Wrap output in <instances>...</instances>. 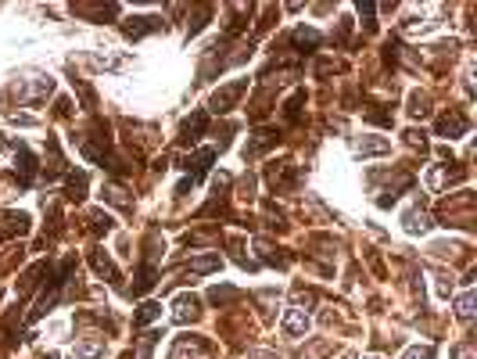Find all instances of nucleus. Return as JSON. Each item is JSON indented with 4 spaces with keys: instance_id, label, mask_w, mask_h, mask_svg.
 I'll list each match as a JSON object with an SVG mask.
<instances>
[{
    "instance_id": "nucleus-1",
    "label": "nucleus",
    "mask_w": 477,
    "mask_h": 359,
    "mask_svg": "<svg viewBox=\"0 0 477 359\" xmlns=\"http://www.w3.org/2000/svg\"><path fill=\"white\" fill-rule=\"evenodd\" d=\"M266 180H269L273 191H294L298 180H301V169L294 162H273L266 169Z\"/></svg>"
},
{
    "instance_id": "nucleus-2",
    "label": "nucleus",
    "mask_w": 477,
    "mask_h": 359,
    "mask_svg": "<svg viewBox=\"0 0 477 359\" xmlns=\"http://www.w3.org/2000/svg\"><path fill=\"white\" fill-rule=\"evenodd\" d=\"M244 90H248V80H233V83H226V86H219V90L212 93V101H209V104H212V112H219V115H222V112H230V108L241 101V93H244Z\"/></svg>"
},
{
    "instance_id": "nucleus-3",
    "label": "nucleus",
    "mask_w": 477,
    "mask_h": 359,
    "mask_svg": "<svg viewBox=\"0 0 477 359\" xmlns=\"http://www.w3.org/2000/svg\"><path fill=\"white\" fill-rule=\"evenodd\" d=\"M54 90V80L47 76V80H33V83H19L14 86V97H19V104H40L47 101V93Z\"/></svg>"
},
{
    "instance_id": "nucleus-4",
    "label": "nucleus",
    "mask_w": 477,
    "mask_h": 359,
    "mask_svg": "<svg viewBox=\"0 0 477 359\" xmlns=\"http://www.w3.org/2000/svg\"><path fill=\"white\" fill-rule=\"evenodd\" d=\"M470 130V122H467V115L459 112V108H449V112H445L441 119H438V137H463Z\"/></svg>"
},
{
    "instance_id": "nucleus-5",
    "label": "nucleus",
    "mask_w": 477,
    "mask_h": 359,
    "mask_svg": "<svg viewBox=\"0 0 477 359\" xmlns=\"http://www.w3.org/2000/svg\"><path fill=\"white\" fill-rule=\"evenodd\" d=\"M169 359H212V349L201 338H180Z\"/></svg>"
},
{
    "instance_id": "nucleus-6",
    "label": "nucleus",
    "mask_w": 477,
    "mask_h": 359,
    "mask_svg": "<svg viewBox=\"0 0 477 359\" xmlns=\"http://www.w3.org/2000/svg\"><path fill=\"white\" fill-rule=\"evenodd\" d=\"M283 331H288L291 338H301L309 331V309L305 305H291L288 316H283Z\"/></svg>"
},
{
    "instance_id": "nucleus-7",
    "label": "nucleus",
    "mask_w": 477,
    "mask_h": 359,
    "mask_svg": "<svg viewBox=\"0 0 477 359\" xmlns=\"http://www.w3.org/2000/svg\"><path fill=\"white\" fill-rule=\"evenodd\" d=\"M216 162V151L212 148H201L198 154H194V159H187V173H190V183H194V180H201L205 173H209V165Z\"/></svg>"
},
{
    "instance_id": "nucleus-8",
    "label": "nucleus",
    "mask_w": 477,
    "mask_h": 359,
    "mask_svg": "<svg viewBox=\"0 0 477 359\" xmlns=\"http://www.w3.org/2000/svg\"><path fill=\"white\" fill-rule=\"evenodd\" d=\"M198 305L201 302L194 299V294H180V299L172 302V320H176V323H190L198 316Z\"/></svg>"
},
{
    "instance_id": "nucleus-9",
    "label": "nucleus",
    "mask_w": 477,
    "mask_h": 359,
    "mask_svg": "<svg viewBox=\"0 0 477 359\" xmlns=\"http://www.w3.org/2000/svg\"><path fill=\"white\" fill-rule=\"evenodd\" d=\"M280 140V133H273V130H262V133H255V140H251V144L244 148V162H255L259 154L266 151V148H273Z\"/></svg>"
},
{
    "instance_id": "nucleus-10",
    "label": "nucleus",
    "mask_w": 477,
    "mask_h": 359,
    "mask_svg": "<svg viewBox=\"0 0 477 359\" xmlns=\"http://www.w3.org/2000/svg\"><path fill=\"white\" fill-rule=\"evenodd\" d=\"M162 29V19H130L122 25V33L130 36V40H140V36H148V33H158Z\"/></svg>"
},
{
    "instance_id": "nucleus-11",
    "label": "nucleus",
    "mask_w": 477,
    "mask_h": 359,
    "mask_svg": "<svg viewBox=\"0 0 477 359\" xmlns=\"http://www.w3.org/2000/svg\"><path fill=\"white\" fill-rule=\"evenodd\" d=\"M14 176H19L22 187H29V183H33V176H36V159L25 151V144H19V165H14Z\"/></svg>"
},
{
    "instance_id": "nucleus-12",
    "label": "nucleus",
    "mask_w": 477,
    "mask_h": 359,
    "mask_svg": "<svg viewBox=\"0 0 477 359\" xmlns=\"http://www.w3.org/2000/svg\"><path fill=\"white\" fill-rule=\"evenodd\" d=\"M402 227H406V233H427L431 230V216H427L423 209H409L402 216Z\"/></svg>"
},
{
    "instance_id": "nucleus-13",
    "label": "nucleus",
    "mask_w": 477,
    "mask_h": 359,
    "mask_svg": "<svg viewBox=\"0 0 477 359\" xmlns=\"http://www.w3.org/2000/svg\"><path fill=\"white\" fill-rule=\"evenodd\" d=\"M205 126H209V115H205V112H194V115H190L187 122H183V144H194V140L205 133Z\"/></svg>"
},
{
    "instance_id": "nucleus-14",
    "label": "nucleus",
    "mask_w": 477,
    "mask_h": 359,
    "mask_svg": "<svg viewBox=\"0 0 477 359\" xmlns=\"http://www.w3.org/2000/svg\"><path fill=\"white\" fill-rule=\"evenodd\" d=\"M391 151V140L384 137H362L356 140V154H388Z\"/></svg>"
},
{
    "instance_id": "nucleus-15",
    "label": "nucleus",
    "mask_w": 477,
    "mask_h": 359,
    "mask_svg": "<svg viewBox=\"0 0 477 359\" xmlns=\"http://www.w3.org/2000/svg\"><path fill=\"white\" fill-rule=\"evenodd\" d=\"M29 216L25 212H0V233H25Z\"/></svg>"
},
{
    "instance_id": "nucleus-16",
    "label": "nucleus",
    "mask_w": 477,
    "mask_h": 359,
    "mask_svg": "<svg viewBox=\"0 0 477 359\" xmlns=\"http://www.w3.org/2000/svg\"><path fill=\"white\" fill-rule=\"evenodd\" d=\"M158 284V270L151 266V262H144L140 266V273H137V284H133V294H148L151 288Z\"/></svg>"
},
{
    "instance_id": "nucleus-17",
    "label": "nucleus",
    "mask_w": 477,
    "mask_h": 359,
    "mask_svg": "<svg viewBox=\"0 0 477 359\" xmlns=\"http://www.w3.org/2000/svg\"><path fill=\"white\" fill-rule=\"evenodd\" d=\"M97 356H104V341H79L69 352V359H97Z\"/></svg>"
},
{
    "instance_id": "nucleus-18",
    "label": "nucleus",
    "mask_w": 477,
    "mask_h": 359,
    "mask_svg": "<svg viewBox=\"0 0 477 359\" xmlns=\"http://www.w3.org/2000/svg\"><path fill=\"white\" fill-rule=\"evenodd\" d=\"M90 262H93V270H97L101 277H108L111 284H119V270H115V262H111L104 252H93V255H90Z\"/></svg>"
},
{
    "instance_id": "nucleus-19",
    "label": "nucleus",
    "mask_w": 477,
    "mask_h": 359,
    "mask_svg": "<svg viewBox=\"0 0 477 359\" xmlns=\"http://www.w3.org/2000/svg\"><path fill=\"white\" fill-rule=\"evenodd\" d=\"M90 65L93 69H104V72H119L130 65V58H111V54H90Z\"/></svg>"
},
{
    "instance_id": "nucleus-20",
    "label": "nucleus",
    "mask_w": 477,
    "mask_h": 359,
    "mask_svg": "<svg viewBox=\"0 0 477 359\" xmlns=\"http://www.w3.org/2000/svg\"><path fill=\"white\" fill-rule=\"evenodd\" d=\"M212 270H219V255H205V259L187 262V277H205V273H212Z\"/></svg>"
},
{
    "instance_id": "nucleus-21",
    "label": "nucleus",
    "mask_w": 477,
    "mask_h": 359,
    "mask_svg": "<svg viewBox=\"0 0 477 359\" xmlns=\"http://www.w3.org/2000/svg\"><path fill=\"white\" fill-rule=\"evenodd\" d=\"M474 305H477V294L474 291H467V294H459V302H456V316L459 320H474Z\"/></svg>"
},
{
    "instance_id": "nucleus-22",
    "label": "nucleus",
    "mask_w": 477,
    "mask_h": 359,
    "mask_svg": "<svg viewBox=\"0 0 477 359\" xmlns=\"http://www.w3.org/2000/svg\"><path fill=\"white\" fill-rule=\"evenodd\" d=\"M158 316H162V305H158V302H144V305L137 309L133 323H137V327H144V323H151V320H158Z\"/></svg>"
},
{
    "instance_id": "nucleus-23",
    "label": "nucleus",
    "mask_w": 477,
    "mask_h": 359,
    "mask_svg": "<svg viewBox=\"0 0 477 359\" xmlns=\"http://www.w3.org/2000/svg\"><path fill=\"white\" fill-rule=\"evenodd\" d=\"M93 137H97V140H108V130L101 126V122L93 126ZM83 154H86L90 162H104V154H101V148H97V144H83Z\"/></svg>"
},
{
    "instance_id": "nucleus-24",
    "label": "nucleus",
    "mask_w": 477,
    "mask_h": 359,
    "mask_svg": "<svg viewBox=\"0 0 477 359\" xmlns=\"http://www.w3.org/2000/svg\"><path fill=\"white\" fill-rule=\"evenodd\" d=\"M83 191H86V176L83 173H69V198L72 201H83L86 198Z\"/></svg>"
},
{
    "instance_id": "nucleus-25",
    "label": "nucleus",
    "mask_w": 477,
    "mask_h": 359,
    "mask_svg": "<svg viewBox=\"0 0 477 359\" xmlns=\"http://www.w3.org/2000/svg\"><path fill=\"white\" fill-rule=\"evenodd\" d=\"M86 223H90V233H108L111 230V216L108 212H90Z\"/></svg>"
},
{
    "instance_id": "nucleus-26",
    "label": "nucleus",
    "mask_w": 477,
    "mask_h": 359,
    "mask_svg": "<svg viewBox=\"0 0 477 359\" xmlns=\"http://www.w3.org/2000/svg\"><path fill=\"white\" fill-rule=\"evenodd\" d=\"M104 198L111 201V205H119V209H133V198H126L122 187H104Z\"/></svg>"
},
{
    "instance_id": "nucleus-27",
    "label": "nucleus",
    "mask_w": 477,
    "mask_h": 359,
    "mask_svg": "<svg viewBox=\"0 0 477 359\" xmlns=\"http://www.w3.org/2000/svg\"><path fill=\"white\" fill-rule=\"evenodd\" d=\"M209 299H212L216 305H222V302L237 299V288H226V284H222V288H212V291H209Z\"/></svg>"
},
{
    "instance_id": "nucleus-28",
    "label": "nucleus",
    "mask_w": 477,
    "mask_h": 359,
    "mask_svg": "<svg viewBox=\"0 0 477 359\" xmlns=\"http://www.w3.org/2000/svg\"><path fill=\"white\" fill-rule=\"evenodd\" d=\"M427 112H431V108H427V97L423 93H412L409 97V115H427Z\"/></svg>"
},
{
    "instance_id": "nucleus-29",
    "label": "nucleus",
    "mask_w": 477,
    "mask_h": 359,
    "mask_svg": "<svg viewBox=\"0 0 477 359\" xmlns=\"http://www.w3.org/2000/svg\"><path fill=\"white\" fill-rule=\"evenodd\" d=\"M402 359H434V349L431 345H417V349H409Z\"/></svg>"
},
{
    "instance_id": "nucleus-30",
    "label": "nucleus",
    "mask_w": 477,
    "mask_h": 359,
    "mask_svg": "<svg viewBox=\"0 0 477 359\" xmlns=\"http://www.w3.org/2000/svg\"><path fill=\"white\" fill-rule=\"evenodd\" d=\"M474 352H477V349H474V341H463V345H456V349H452V359H474Z\"/></svg>"
},
{
    "instance_id": "nucleus-31",
    "label": "nucleus",
    "mask_w": 477,
    "mask_h": 359,
    "mask_svg": "<svg viewBox=\"0 0 477 359\" xmlns=\"http://www.w3.org/2000/svg\"><path fill=\"white\" fill-rule=\"evenodd\" d=\"M154 331L151 334H144V338H140V349H137V359H148V352H151V345H154Z\"/></svg>"
},
{
    "instance_id": "nucleus-32",
    "label": "nucleus",
    "mask_w": 477,
    "mask_h": 359,
    "mask_svg": "<svg viewBox=\"0 0 477 359\" xmlns=\"http://www.w3.org/2000/svg\"><path fill=\"white\" fill-rule=\"evenodd\" d=\"M248 359H277V352H269V349H262V352H251Z\"/></svg>"
},
{
    "instance_id": "nucleus-33",
    "label": "nucleus",
    "mask_w": 477,
    "mask_h": 359,
    "mask_svg": "<svg viewBox=\"0 0 477 359\" xmlns=\"http://www.w3.org/2000/svg\"><path fill=\"white\" fill-rule=\"evenodd\" d=\"M338 359H356V352H341Z\"/></svg>"
},
{
    "instance_id": "nucleus-34",
    "label": "nucleus",
    "mask_w": 477,
    "mask_h": 359,
    "mask_svg": "<svg viewBox=\"0 0 477 359\" xmlns=\"http://www.w3.org/2000/svg\"><path fill=\"white\" fill-rule=\"evenodd\" d=\"M367 359H380V356H367Z\"/></svg>"
},
{
    "instance_id": "nucleus-35",
    "label": "nucleus",
    "mask_w": 477,
    "mask_h": 359,
    "mask_svg": "<svg viewBox=\"0 0 477 359\" xmlns=\"http://www.w3.org/2000/svg\"><path fill=\"white\" fill-rule=\"evenodd\" d=\"M47 359H58V356H47Z\"/></svg>"
}]
</instances>
